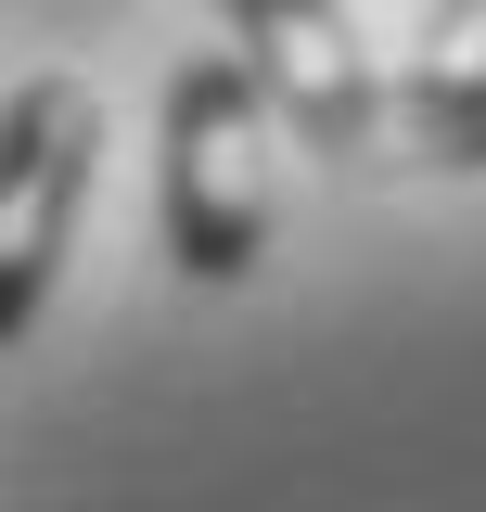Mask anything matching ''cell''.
Wrapping results in <instances>:
<instances>
[{
	"instance_id": "obj_1",
	"label": "cell",
	"mask_w": 486,
	"mask_h": 512,
	"mask_svg": "<svg viewBox=\"0 0 486 512\" xmlns=\"http://www.w3.org/2000/svg\"><path fill=\"white\" fill-rule=\"evenodd\" d=\"M167 256L192 282H243L269 256V90L231 52L167 77Z\"/></svg>"
},
{
	"instance_id": "obj_2",
	"label": "cell",
	"mask_w": 486,
	"mask_h": 512,
	"mask_svg": "<svg viewBox=\"0 0 486 512\" xmlns=\"http://www.w3.org/2000/svg\"><path fill=\"white\" fill-rule=\"evenodd\" d=\"M90 154H103V103L77 77H26L0 103V346L52 308L77 205H90Z\"/></svg>"
},
{
	"instance_id": "obj_3",
	"label": "cell",
	"mask_w": 486,
	"mask_h": 512,
	"mask_svg": "<svg viewBox=\"0 0 486 512\" xmlns=\"http://www.w3.org/2000/svg\"><path fill=\"white\" fill-rule=\"evenodd\" d=\"M243 39V77L269 90V116H295L320 154H371L384 141V77H371L359 26H346V0H218Z\"/></svg>"
},
{
	"instance_id": "obj_4",
	"label": "cell",
	"mask_w": 486,
	"mask_h": 512,
	"mask_svg": "<svg viewBox=\"0 0 486 512\" xmlns=\"http://www.w3.org/2000/svg\"><path fill=\"white\" fill-rule=\"evenodd\" d=\"M486 90V0H435L423 13V52H410V90H397V116L423 128L448 103H474Z\"/></svg>"
},
{
	"instance_id": "obj_5",
	"label": "cell",
	"mask_w": 486,
	"mask_h": 512,
	"mask_svg": "<svg viewBox=\"0 0 486 512\" xmlns=\"http://www.w3.org/2000/svg\"><path fill=\"white\" fill-rule=\"evenodd\" d=\"M410 154H435V167H486V90L474 103H448V116L410 128Z\"/></svg>"
}]
</instances>
